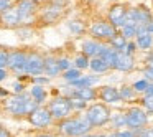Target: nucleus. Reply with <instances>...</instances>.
Segmentation results:
<instances>
[{
    "instance_id": "603ef678",
    "label": "nucleus",
    "mask_w": 153,
    "mask_h": 137,
    "mask_svg": "<svg viewBox=\"0 0 153 137\" xmlns=\"http://www.w3.org/2000/svg\"><path fill=\"white\" fill-rule=\"evenodd\" d=\"M81 137H96V136H81Z\"/></svg>"
},
{
    "instance_id": "ea45409f",
    "label": "nucleus",
    "mask_w": 153,
    "mask_h": 137,
    "mask_svg": "<svg viewBox=\"0 0 153 137\" xmlns=\"http://www.w3.org/2000/svg\"><path fill=\"white\" fill-rule=\"evenodd\" d=\"M66 2H68V0H50L51 5H56V7H61V8H64Z\"/></svg>"
},
{
    "instance_id": "864d4df0",
    "label": "nucleus",
    "mask_w": 153,
    "mask_h": 137,
    "mask_svg": "<svg viewBox=\"0 0 153 137\" xmlns=\"http://www.w3.org/2000/svg\"><path fill=\"white\" fill-rule=\"evenodd\" d=\"M112 2H117V0H112Z\"/></svg>"
},
{
    "instance_id": "f257e3e1",
    "label": "nucleus",
    "mask_w": 153,
    "mask_h": 137,
    "mask_svg": "<svg viewBox=\"0 0 153 137\" xmlns=\"http://www.w3.org/2000/svg\"><path fill=\"white\" fill-rule=\"evenodd\" d=\"M38 104L33 101V97L30 96V94H15L13 97H10V99L7 101V109L10 111L12 114H15V116H22V114H28L30 116L31 112H35V111L38 109Z\"/></svg>"
},
{
    "instance_id": "a211bd4d",
    "label": "nucleus",
    "mask_w": 153,
    "mask_h": 137,
    "mask_svg": "<svg viewBox=\"0 0 153 137\" xmlns=\"http://www.w3.org/2000/svg\"><path fill=\"white\" fill-rule=\"evenodd\" d=\"M61 73L59 70V61L54 56H45V74L48 78H54Z\"/></svg>"
},
{
    "instance_id": "c9c22d12",
    "label": "nucleus",
    "mask_w": 153,
    "mask_h": 137,
    "mask_svg": "<svg viewBox=\"0 0 153 137\" xmlns=\"http://www.w3.org/2000/svg\"><path fill=\"white\" fill-rule=\"evenodd\" d=\"M110 137H135V134H133V132H130V130H120V132L112 134Z\"/></svg>"
},
{
    "instance_id": "8fccbe9b",
    "label": "nucleus",
    "mask_w": 153,
    "mask_h": 137,
    "mask_svg": "<svg viewBox=\"0 0 153 137\" xmlns=\"http://www.w3.org/2000/svg\"><path fill=\"white\" fill-rule=\"evenodd\" d=\"M33 2H36V4H41V2H45V0H33Z\"/></svg>"
},
{
    "instance_id": "58836bf2",
    "label": "nucleus",
    "mask_w": 153,
    "mask_h": 137,
    "mask_svg": "<svg viewBox=\"0 0 153 137\" xmlns=\"http://www.w3.org/2000/svg\"><path fill=\"white\" fill-rule=\"evenodd\" d=\"M140 136H142V137H153V127L142 129V130H140Z\"/></svg>"
},
{
    "instance_id": "b1692460",
    "label": "nucleus",
    "mask_w": 153,
    "mask_h": 137,
    "mask_svg": "<svg viewBox=\"0 0 153 137\" xmlns=\"http://www.w3.org/2000/svg\"><path fill=\"white\" fill-rule=\"evenodd\" d=\"M110 121H112L114 127H123V126H127V114L115 112L114 116H110Z\"/></svg>"
},
{
    "instance_id": "7c9ffc66",
    "label": "nucleus",
    "mask_w": 153,
    "mask_h": 137,
    "mask_svg": "<svg viewBox=\"0 0 153 137\" xmlns=\"http://www.w3.org/2000/svg\"><path fill=\"white\" fill-rule=\"evenodd\" d=\"M71 99V104H73V109H84L86 107V101L79 99V97H69Z\"/></svg>"
},
{
    "instance_id": "72a5a7b5",
    "label": "nucleus",
    "mask_w": 153,
    "mask_h": 137,
    "mask_svg": "<svg viewBox=\"0 0 153 137\" xmlns=\"http://www.w3.org/2000/svg\"><path fill=\"white\" fill-rule=\"evenodd\" d=\"M13 7V2L12 0H0V13H4V12H7L8 8Z\"/></svg>"
},
{
    "instance_id": "ddd939ff",
    "label": "nucleus",
    "mask_w": 153,
    "mask_h": 137,
    "mask_svg": "<svg viewBox=\"0 0 153 137\" xmlns=\"http://www.w3.org/2000/svg\"><path fill=\"white\" fill-rule=\"evenodd\" d=\"M99 97L105 104H115V103H119V101H122L120 99L119 89L114 88V86H102L99 91Z\"/></svg>"
},
{
    "instance_id": "7ed1b4c3",
    "label": "nucleus",
    "mask_w": 153,
    "mask_h": 137,
    "mask_svg": "<svg viewBox=\"0 0 153 137\" xmlns=\"http://www.w3.org/2000/svg\"><path fill=\"white\" fill-rule=\"evenodd\" d=\"M84 117L92 127H100L110 121V111L105 104H92L89 109L86 111Z\"/></svg>"
},
{
    "instance_id": "f03ea898",
    "label": "nucleus",
    "mask_w": 153,
    "mask_h": 137,
    "mask_svg": "<svg viewBox=\"0 0 153 137\" xmlns=\"http://www.w3.org/2000/svg\"><path fill=\"white\" fill-rule=\"evenodd\" d=\"M61 132L66 134V136L71 137H81V136H86L89 132V129H92L89 122H87L86 117H76V119H66L61 122L59 126Z\"/></svg>"
},
{
    "instance_id": "412c9836",
    "label": "nucleus",
    "mask_w": 153,
    "mask_h": 137,
    "mask_svg": "<svg viewBox=\"0 0 153 137\" xmlns=\"http://www.w3.org/2000/svg\"><path fill=\"white\" fill-rule=\"evenodd\" d=\"M99 81V76H81L79 79L73 81L71 88H92V84H96Z\"/></svg>"
},
{
    "instance_id": "423d86ee",
    "label": "nucleus",
    "mask_w": 153,
    "mask_h": 137,
    "mask_svg": "<svg viewBox=\"0 0 153 137\" xmlns=\"http://www.w3.org/2000/svg\"><path fill=\"white\" fill-rule=\"evenodd\" d=\"M146 122H148V117L145 111L140 107H132L127 112V127H130L132 130H142L146 126Z\"/></svg>"
},
{
    "instance_id": "c03bdc74",
    "label": "nucleus",
    "mask_w": 153,
    "mask_h": 137,
    "mask_svg": "<svg viewBox=\"0 0 153 137\" xmlns=\"http://www.w3.org/2000/svg\"><path fill=\"white\" fill-rule=\"evenodd\" d=\"M0 137H10V134H8L4 127H0Z\"/></svg>"
},
{
    "instance_id": "e433bc0d",
    "label": "nucleus",
    "mask_w": 153,
    "mask_h": 137,
    "mask_svg": "<svg viewBox=\"0 0 153 137\" xmlns=\"http://www.w3.org/2000/svg\"><path fill=\"white\" fill-rule=\"evenodd\" d=\"M18 33H20V37H23V38H28V37H31V35H33V31H31L30 28H25V27H22V28H18Z\"/></svg>"
},
{
    "instance_id": "c85d7f7f",
    "label": "nucleus",
    "mask_w": 153,
    "mask_h": 137,
    "mask_svg": "<svg viewBox=\"0 0 153 137\" xmlns=\"http://www.w3.org/2000/svg\"><path fill=\"white\" fill-rule=\"evenodd\" d=\"M122 35L127 38V40L137 37V28H135V25H125V27H122Z\"/></svg>"
},
{
    "instance_id": "a19ab883",
    "label": "nucleus",
    "mask_w": 153,
    "mask_h": 137,
    "mask_svg": "<svg viewBox=\"0 0 153 137\" xmlns=\"http://www.w3.org/2000/svg\"><path fill=\"white\" fill-rule=\"evenodd\" d=\"M23 84H20V83H15L13 84V89H15V93H17V94H22V93H23Z\"/></svg>"
},
{
    "instance_id": "393cba45",
    "label": "nucleus",
    "mask_w": 153,
    "mask_h": 137,
    "mask_svg": "<svg viewBox=\"0 0 153 137\" xmlns=\"http://www.w3.org/2000/svg\"><path fill=\"white\" fill-rule=\"evenodd\" d=\"M91 60L86 56V55H79V56L74 58V66H76V70H86L87 66H89Z\"/></svg>"
},
{
    "instance_id": "5701e85b",
    "label": "nucleus",
    "mask_w": 153,
    "mask_h": 137,
    "mask_svg": "<svg viewBox=\"0 0 153 137\" xmlns=\"http://www.w3.org/2000/svg\"><path fill=\"white\" fill-rule=\"evenodd\" d=\"M30 96L33 97V101L36 104H41V103H45V99H46V91H45L43 86L35 84V86L31 88V91H30Z\"/></svg>"
},
{
    "instance_id": "39448f33",
    "label": "nucleus",
    "mask_w": 153,
    "mask_h": 137,
    "mask_svg": "<svg viewBox=\"0 0 153 137\" xmlns=\"http://www.w3.org/2000/svg\"><path fill=\"white\" fill-rule=\"evenodd\" d=\"M91 35H92L96 40H112L117 35V28L114 25H110L109 22H94L91 25Z\"/></svg>"
},
{
    "instance_id": "f3484780",
    "label": "nucleus",
    "mask_w": 153,
    "mask_h": 137,
    "mask_svg": "<svg viewBox=\"0 0 153 137\" xmlns=\"http://www.w3.org/2000/svg\"><path fill=\"white\" fill-rule=\"evenodd\" d=\"M102 50V45L96 40H86L82 43V55H86L87 58H97Z\"/></svg>"
},
{
    "instance_id": "1a4fd4ad",
    "label": "nucleus",
    "mask_w": 153,
    "mask_h": 137,
    "mask_svg": "<svg viewBox=\"0 0 153 137\" xmlns=\"http://www.w3.org/2000/svg\"><path fill=\"white\" fill-rule=\"evenodd\" d=\"M127 12L128 8L122 4L112 5L109 10V23L114 25L115 28H122L125 25V18H127Z\"/></svg>"
},
{
    "instance_id": "79ce46f5",
    "label": "nucleus",
    "mask_w": 153,
    "mask_h": 137,
    "mask_svg": "<svg viewBox=\"0 0 153 137\" xmlns=\"http://www.w3.org/2000/svg\"><path fill=\"white\" fill-rule=\"evenodd\" d=\"M35 83H38V86H40V84H45V83H48V78L38 76V78H35Z\"/></svg>"
},
{
    "instance_id": "2eb2a0df",
    "label": "nucleus",
    "mask_w": 153,
    "mask_h": 137,
    "mask_svg": "<svg viewBox=\"0 0 153 137\" xmlns=\"http://www.w3.org/2000/svg\"><path fill=\"white\" fill-rule=\"evenodd\" d=\"M133 66H135V61H133L132 55H127V53H119L117 55V61H115V68H114V70L132 71Z\"/></svg>"
},
{
    "instance_id": "3c124183",
    "label": "nucleus",
    "mask_w": 153,
    "mask_h": 137,
    "mask_svg": "<svg viewBox=\"0 0 153 137\" xmlns=\"http://www.w3.org/2000/svg\"><path fill=\"white\" fill-rule=\"evenodd\" d=\"M12 2H17V4H20V2H22V0H12Z\"/></svg>"
},
{
    "instance_id": "37998d69",
    "label": "nucleus",
    "mask_w": 153,
    "mask_h": 137,
    "mask_svg": "<svg viewBox=\"0 0 153 137\" xmlns=\"http://www.w3.org/2000/svg\"><path fill=\"white\" fill-rule=\"evenodd\" d=\"M5 78H7V70L4 68V70H0V81H4Z\"/></svg>"
},
{
    "instance_id": "4be33fe9",
    "label": "nucleus",
    "mask_w": 153,
    "mask_h": 137,
    "mask_svg": "<svg viewBox=\"0 0 153 137\" xmlns=\"http://www.w3.org/2000/svg\"><path fill=\"white\" fill-rule=\"evenodd\" d=\"M137 48L140 50H152L153 48V35L152 33H145L137 37Z\"/></svg>"
},
{
    "instance_id": "473e14b6",
    "label": "nucleus",
    "mask_w": 153,
    "mask_h": 137,
    "mask_svg": "<svg viewBox=\"0 0 153 137\" xmlns=\"http://www.w3.org/2000/svg\"><path fill=\"white\" fill-rule=\"evenodd\" d=\"M143 106H145L150 112H153V94H146V96L143 97Z\"/></svg>"
},
{
    "instance_id": "dca6fc26",
    "label": "nucleus",
    "mask_w": 153,
    "mask_h": 137,
    "mask_svg": "<svg viewBox=\"0 0 153 137\" xmlns=\"http://www.w3.org/2000/svg\"><path fill=\"white\" fill-rule=\"evenodd\" d=\"M99 96V93H96L94 88H73L71 91V97H79L82 101H94Z\"/></svg>"
},
{
    "instance_id": "5fc2aeb1",
    "label": "nucleus",
    "mask_w": 153,
    "mask_h": 137,
    "mask_svg": "<svg viewBox=\"0 0 153 137\" xmlns=\"http://www.w3.org/2000/svg\"><path fill=\"white\" fill-rule=\"evenodd\" d=\"M100 137H104V136H100Z\"/></svg>"
},
{
    "instance_id": "f704fd0d",
    "label": "nucleus",
    "mask_w": 153,
    "mask_h": 137,
    "mask_svg": "<svg viewBox=\"0 0 153 137\" xmlns=\"http://www.w3.org/2000/svg\"><path fill=\"white\" fill-rule=\"evenodd\" d=\"M58 61H59V70L61 71H68V70H71V61L68 60V58H58Z\"/></svg>"
},
{
    "instance_id": "9d476101",
    "label": "nucleus",
    "mask_w": 153,
    "mask_h": 137,
    "mask_svg": "<svg viewBox=\"0 0 153 137\" xmlns=\"http://www.w3.org/2000/svg\"><path fill=\"white\" fill-rule=\"evenodd\" d=\"M36 8H38V4L33 2V0H22L20 4H17V10H18V15H20L22 25H25L36 13Z\"/></svg>"
},
{
    "instance_id": "aec40b11",
    "label": "nucleus",
    "mask_w": 153,
    "mask_h": 137,
    "mask_svg": "<svg viewBox=\"0 0 153 137\" xmlns=\"http://www.w3.org/2000/svg\"><path fill=\"white\" fill-rule=\"evenodd\" d=\"M127 43H128V40H127L122 33H117L115 37L110 40V48H114L117 53H123L125 48H127Z\"/></svg>"
},
{
    "instance_id": "4468645a",
    "label": "nucleus",
    "mask_w": 153,
    "mask_h": 137,
    "mask_svg": "<svg viewBox=\"0 0 153 137\" xmlns=\"http://www.w3.org/2000/svg\"><path fill=\"white\" fill-rule=\"evenodd\" d=\"M61 13H63V8L50 4L46 8H43V12H41V22H45V23H54V22L61 17Z\"/></svg>"
},
{
    "instance_id": "a878e982",
    "label": "nucleus",
    "mask_w": 153,
    "mask_h": 137,
    "mask_svg": "<svg viewBox=\"0 0 153 137\" xmlns=\"http://www.w3.org/2000/svg\"><path fill=\"white\" fill-rule=\"evenodd\" d=\"M63 78L66 81H69V83H73V81H76V79H79V78H81V71L76 70V68H71V70L64 71Z\"/></svg>"
},
{
    "instance_id": "09e8293b",
    "label": "nucleus",
    "mask_w": 153,
    "mask_h": 137,
    "mask_svg": "<svg viewBox=\"0 0 153 137\" xmlns=\"http://www.w3.org/2000/svg\"><path fill=\"white\" fill-rule=\"evenodd\" d=\"M38 137H53V136H48V134H41V136H38Z\"/></svg>"
},
{
    "instance_id": "cd10ccee",
    "label": "nucleus",
    "mask_w": 153,
    "mask_h": 137,
    "mask_svg": "<svg viewBox=\"0 0 153 137\" xmlns=\"http://www.w3.org/2000/svg\"><path fill=\"white\" fill-rule=\"evenodd\" d=\"M148 86H150V83L146 79H140V81H135L132 88L135 89V93H146Z\"/></svg>"
},
{
    "instance_id": "49530a36",
    "label": "nucleus",
    "mask_w": 153,
    "mask_h": 137,
    "mask_svg": "<svg viewBox=\"0 0 153 137\" xmlns=\"http://www.w3.org/2000/svg\"><path fill=\"white\" fill-rule=\"evenodd\" d=\"M148 33H152V35H153V22L148 25Z\"/></svg>"
},
{
    "instance_id": "9b49d317",
    "label": "nucleus",
    "mask_w": 153,
    "mask_h": 137,
    "mask_svg": "<svg viewBox=\"0 0 153 137\" xmlns=\"http://www.w3.org/2000/svg\"><path fill=\"white\" fill-rule=\"evenodd\" d=\"M28 119H30V122L33 124L35 127H46V126H50L53 116H51V112L48 109L38 107L35 112H31L30 116H28Z\"/></svg>"
},
{
    "instance_id": "a18cd8bd",
    "label": "nucleus",
    "mask_w": 153,
    "mask_h": 137,
    "mask_svg": "<svg viewBox=\"0 0 153 137\" xmlns=\"http://www.w3.org/2000/svg\"><path fill=\"white\" fill-rule=\"evenodd\" d=\"M146 94H153V83L148 86V89H146Z\"/></svg>"
},
{
    "instance_id": "20e7f679",
    "label": "nucleus",
    "mask_w": 153,
    "mask_h": 137,
    "mask_svg": "<svg viewBox=\"0 0 153 137\" xmlns=\"http://www.w3.org/2000/svg\"><path fill=\"white\" fill-rule=\"evenodd\" d=\"M48 111H50L51 116L56 117V119H66L71 114V111H73V104H71V99L66 96L54 97L50 103V106H48Z\"/></svg>"
},
{
    "instance_id": "0eeeda50",
    "label": "nucleus",
    "mask_w": 153,
    "mask_h": 137,
    "mask_svg": "<svg viewBox=\"0 0 153 137\" xmlns=\"http://www.w3.org/2000/svg\"><path fill=\"white\" fill-rule=\"evenodd\" d=\"M45 73V56L36 51H31L28 53V58H27V74L30 76H35L38 78L40 74Z\"/></svg>"
},
{
    "instance_id": "bb28decb",
    "label": "nucleus",
    "mask_w": 153,
    "mask_h": 137,
    "mask_svg": "<svg viewBox=\"0 0 153 137\" xmlns=\"http://www.w3.org/2000/svg\"><path fill=\"white\" fill-rule=\"evenodd\" d=\"M119 93H120V99H125V101L133 99V96H135V89H133V88H130V86L120 88Z\"/></svg>"
},
{
    "instance_id": "de8ad7c7",
    "label": "nucleus",
    "mask_w": 153,
    "mask_h": 137,
    "mask_svg": "<svg viewBox=\"0 0 153 137\" xmlns=\"http://www.w3.org/2000/svg\"><path fill=\"white\" fill-rule=\"evenodd\" d=\"M0 96H7V91H4V89H0Z\"/></svg>"
},
{
    "instance_id": "6ab92c4d",
    "label": "nucleus",
    "mask_w": 153,
    "mask_h": 137,
    "mask_svg": "<svg viewBox=\"0 0 153 137\" xmlns=\"http://www.w3.org/2000/svg\"><path fill=\"white\" fill-rule=\"evenodd\" d=\"M89 68L94 71V73H97V74H102V73H105V71L110 70L109 63H107V61H104L102 58H99V56H97V58H92V60H91Z\"/></svg>"
},
{
    "instance_id": "6e6552de",
    "label": "nucleus",
    "mask_w": 153,
    "mask_h": 137,
    "mask_svg": "<svg viewBox=\"0 0 153 137\" xmlns=\"http://www.w3.org/2000/svg\"><path fill=\"white\" fill-rule=\"evenodd\" d=\"M27 58L28 53L22 50H15L8 53V68L12 71H15L17 74H23L27 73Z\"/></svg>"
},
{
    "instance_id": "4c0bfd02",
    "label": "nucleus",
    "mask_w": 153,
    "mask_h": 137,
    "mask_svg": "<svg viewBox=\"0 0 153 137\" xmlns=\"http://www.w3.org/2000/svg\"><path fill=\"white\" fill-rule=\"evenodd\" d=\"M135 50H137V43H133V41H128V43H127V48H125V51H123V53L132 55Z\"/></svg>"
},
{
    "instance_id": "c756f323",
    "label": "nucleus",
    "mask_w": 153,
    "mask_h": 137,
    "mask_svg": "<svg viewBox=\"0 0 153 137\" xmlns=\"http://www.w3.org/2000/svg\"><path fill=\"white\" fill-rule=\"evenodd\" d=\"M68 28H69L71 33H74V35H81L84 31V27H82L81 22H69V23H68Z\"/></svg>"
},
{
    "instance_id": "2f4dec72",
    "label": "nucleus",
    "mask_w": 153,
    "mask_h": 137,
    "mask_svg": "<svg viewBox=\"0 0 153 137\" xmlns=\"http://www.w3.org/2000/svg\"><path fill=\"white\" fill-rule=\"evenodd\" d=\"M5 66H8V51L0 50V70H4Z\"/></svg>"
},
{
    "instance_id": "f8f14e48",
    "label": "nucleus",
    "mask_w": 153,
    "mask_h": 137,
    "mask_svg": "<svg viewBox=\"0 0 153 137\" xmlns=\"http://www.w3.org/2000/svg\"><path fill=\"white\" fill-rule=\"evenodd\" d=\"M0 22L4 23V27H8V28H17L22 25V20H20V15H18V10L17 7H12L8 8L7 12L0 13Z\"/></svg>"
}]
</instances>
